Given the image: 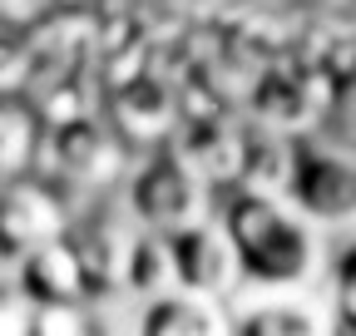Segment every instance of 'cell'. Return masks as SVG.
I'll return each mask as SVG.
<instances>
[{"mask_svg":"<svg viewBox=\"0 0 356 336\" xmlns=\"http://www.w3.org/2000/svg\"><path fill=\"white\" fill-rule=\"evenodd\" d=\"M70 223V203L55 188V178L40 174H20L10 183H0V262H20L25 252H35L40 242L65 237Z\"/></svg>","mask_w":356,"mask_h":336,"instance_id":"obj_3","label":"cell"},{"mask_svg":"<svg viewBox=\"0 0 356 336\" xmlns=\"http://www.w3.org/2000/svg\"><path fill=\"white\" fill-rule=\"evenodd\" d=\"M287 193L317 228H351L356 223V153L337 144L307 139L292 149Z\"/></svg>","mask_w":356,"mask_h":336,"instance_id":"obj_2","label":"cell"},{"mask_svg":"<svg viewBox=\"0 0 356 336\" xmlns=\"http://www.w3.org/2000/svg\"><path fill=\"white\" fill-rule=\"evenodd\" d=\"M129 208H134V218H139L144 228H154V233H178V228H188V223L203 218V188H198V178L188 174L184 158L154 153V158L139 168L134 188H129Z\"/></svg>","mask_w":356,"mask_h":336,"instance_id":"obj_4","label":"cell"},{"mask_svg":"<svg viewBox=\"0 0 356 336\" xmlns=\"http://www.w3.org/2000/svg\"><path fill=\"white\" fill-rule=\"evenodd\" d=\"M233 331L243 336H317L337 331L332 302L312 297L302 287H262L257 297H233Z\"/></svg>","mask_w":356,"mask_h":336,"instance_id":"obj_6","label":"cell"},{"mask_svg":"<svg viewBox=\"0 0 356 336\" xmlns=\"http://www.w3.org/2000/svg\"><path fill=\"white\" fill-rule=\"evenodd\" d=\"M332 321L337 331H356V237H346L332 258Z\"/></svg>","mask_w":356,"mask_h":336,"instance_id":"obj_10","label":"cell"},{"mask_svg":"<svg viewBox=\"0 0 356 336\" xmlns=\"http://www.w3.org/2000/svg\"><path fill=\"white\" fill-rule=\"evenodd\" d=\"M15 287L35 307L40 302H89L95 297V282H89V267H84L74 228L65 237H50L35 252H25V258L15 262Z\"/></svg>","mask_w":356,"mask_h":336,"instance_id":"obj_7","label":"cell"},{"mask_svg":"<svg viewBox=\"0 0 356 336\" xmlns=\"http://www.w3.org/2000/svg\"><path fill=\"white\" fill-rule=\"evenodd\" d=\"M35 74L30 45H20L15 35H0V94H20V84Z\"/></svg>","mask_w":356,"mask_h":336,"instance_id":"obj_11","label":"cell"},{"mask_svg":"<svg viewBox=\"0 0 356 336\" xmlns=\"http://www.w3.org/2000/svg\"><path fill=\"white\" fill-rule=\"evenodd\" d=\"M0 331H30V297L10 282H0Z\"/></svg>","mask_w":356,"mask_h":336,"instance_id":"obj_12","label":"cell"},{"mask_svg":"<svg viewBox=\"0 0 356 336\" xmlns=\"http://www.w3.org/2000/svg\"><path fill=\"white\" fill-rule=\"evenodd\" d=\"M168 247H173V272L184 287H198V292H213V297H238V282H243V262H238V247L228 237L222 223H188L168 233Z\"/></svg>","mask_w":356,"mask_h":336,"instance_id":"obj_5","label":"cell"},{"mask_svg":"<svg viewBox=\"0 0 356 336\" xmlns=\"http://www.w3.org/2000/svg\"><path fill=\"white\" fill-rule=\"evenodd\" d=\"M44 153V119L20 94H0V183L35 174Z\"/></svg>","mask_w":356,"mask_h":336,"instance_id":"obj_9","label":"cell"},{"mask_svg":"<svg viewBox=\"0 0 356 336\" xmlns=\"http://www.w3.org/2000/svg\"><path fill=\"white\" fill-rule=\"evenodd\" d=\"M243 282L252 287H307L322 272V237L297 203L267 193V188H243L222 208Z\"/></svg>","mask_w":356,"mask_h":336,"instance_id":"obj_1","label":"cell"},{"mask_svg":"<svg viewBox=\"0 0 356 336\" xmlns=\"http://www.w3.org/2000/svg\"><path fill=\"white\" fill-rule=\"evenodd\" d=\"M139 331H159V336H222L233 331V307L228 297H213V292H198V287H159L139 302Z\"/></svg>","mask_w":356,"mask_h":336,"instance_id":"obj_8","label":"cell"}]
</instances>
